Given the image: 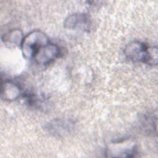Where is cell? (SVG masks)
<instances>
[{
  "mask_svg": "<svg viewBox=\"0 0 158 158\" xmlns=\"http://www.w3.org/2000/svg\"><path fill=\"white\" fill-rule=\"evenodd\" d=\"M50 41L46 35L40 30H33L23 36L20 44L22 54L27 59H33L36 52Z\"/></svg>",
  "mask_w": 158,
  "mask_h": 158,
  "instance_id": "7a4b0ae2",
  "label": "cell"
},
{
  "mask_svg": "<svg viewBox=\"0 0 158 158\" xmlns=\"http://www.w3.org/2000/svg\"><path fill=\"white\" fill-rule=\"evenodd\" d=\"M60 54L59 47L54 43H49L40 48L33 59L41 65H46L52 62Z\"/></svg>",
  "mask_w": 158,
  "mask_h": 158,
  "instance_id": "277c9868",
  "label": "cell"
},
{
  "mask_svg": "<svg viewBox=\"0 0 158 158\" xmlns=\"http://www.w3.org/2000/svg\"><path fill=\"white\" fill-rule=\"evenodd\" d=\"M24 36L19 29H13L2 36V41L5 43L13 46H19L21 44Z\"/></svg>",
  "mask_w": 158,
  "mask_h": 158,
  "instance_id": "ba28073f",
  "label": "cell"
},
{
  "mask_svg": "<svg viewBox=\"0 0 158 158\" xmlns=\"http://www.w3.org/2000/svg\"><path fill=\"white\" fill-rule=\"evenodd\" d=\"M73 128V123L68 119L56 118L49 122L46 129L50 134L56 136H62L69 134Z\"/></svg>",
  "mask_w": 158,
  "mask_h": 158,
  "instance_id": "8992f818",
  "label": "cell"
},
{
  "mask_svg": "<svg viewBox=\"0 0 158 158\" xmlns=\"http://www.w3.org/2000/svg\"><path fill=\"white\" fill-rule=\"evenodd\" d=\"M123 54L127 59L132 62L151 65H156L157 64V47L149 46L139 41H133L127 44L123 49Z\"/></svg>",
  "mask_w": 158,
  "mask_h": 158,
  "instance_id": "6da1fadb",
  "label": "cell"
},
{
  "mask_svg": "<svg viewBox=\"0 0 158 158\" xmlns=\"http://www.w3.org/2000/svg\"><path fill=\"white\" fill-rule=\"evenodd\" d=\"M91 20L88 14L75 13L69 15L64 20V26L70 30L89 31L91 28Z\"/></svg>",
  "mask_w": 158,
  "mask_h": 158,
  "instance_id": "5b68a950",
  "label": "cell"
},
{
  "mask_svg": "<svg viewBox=\"0 0 158 158\" xmlns=\"http://www.w3.org/2000/svg\"><path fill=\"white\" fill-rule=\"evenodd\" d=\"M20 94L21 89L17 84L11 81H1V96L2 99L12 101L19 98Z\"/></svg>",
  "mask_w": 158,
  "mask_h": 158,
  "instance_id": "52a82bcc",
  "label": "cell"
},
{
  "mask_svg": "<svg viewBox=\"0 0 158 158\" xmlns=\"http://www.w3.org/2000/svg\"><path fill=\"white\" fill-rule=\"evenodd\" d=\"M136 153V144L129 139L112 142L106 149V156L109 157H132Z\"/></svg>",
  "mask_w": 158,
  "mask_h": 158,
  "instance_id": "3957f363",
  "label": "cell"
}]
</instances>
